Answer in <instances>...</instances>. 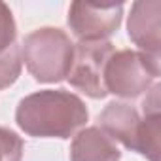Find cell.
I'll list each match as a JSON object with an SVG mask.
<instances>
[{"label": "cell", "mask_w": 161, "mask_h": 161, "mask_svg": "<svg viewBox=\"0 0 161 161\" xmlns=\"http://www.w3.org/2000/svg\"><path fill=\"white\" fill-rule=\"evenodd\" d=\"M74 44L57 27H42L29 32L21 46V57L36 82L57 84L66 80L72 64Z\"/></svg>", "instance_id": "cell-2"}, {"label": "cell", "mask_w": 161, "mask_h": 161, "mask_svg": "<svg viewBox=\"0 0 161 161\" xmlns=\"http://www.w3.org/2000/svg\"><path fill=\"white\" fill-rule=\"evenodd\" d=\"M86 103L66 89H42L19 101L15 123L36 138H70L87 123Z\"/></svg>", "instance_id": "cell-1"}, {"label": "cell", "mask_w": 161, "mask_h": 161, "mask_svg": "<svg viewBox=\"0 0 161 161\" xmlns=\"http://www.w3.org/2000/svg\"><path fill=\"white\" fill-rule=\"evenodd\" d=\"M23 138L8 129L0 127V161H23Z\"/></svg>", "instance_id": "cell-10"}, {"label": "cell", "mask_w": 161, "mask_h": 161, "mask_svg": "<svg viewBox=\"0 0 161 161\" xmlns=\"http://www.w3.org/2000/svg\"><path fill=\"white\" fill-rule=\"evenodd\" d=\"M159 78V59L135 49L114 51L104 70V87L121 99H136Z\"/></svg>", "instance_id": "cell-3"}, {"label": "cell", "mask_w": 161, "mask_h": 161, "mask_svg": "<svg viewBox=\"0 0 161 161\" xmlns=\"http://www.w3.org/2000/svg\"><path fill=\"white\" fill-rule=\"evenodd\" d=\"M23 68L21 46L14 44L6 51L0 53V89H6L17 82V78Z\"/></svg>", "instance_id": "cell-9"}, {"label": "cell", "mask_w": 161, "mask_h": 161, "mask_svg": "<svg viewBox=\"0 0 161 161\" xmlns=\"http://www.w3.org/2000/svg\"><path fill=\"white\" fill-rule=\"evenodd\" d=\"M159 0H138L131 6V15L127 21V32L135 46L142 53L159 59Z\"/></svg>", "instance_id": "cell-6"}, {"label": "cell", "mask_w": 161, "mask_h": 161, "mask_svg": "<svg viewBox=\"0 0 161 161\" xmlns=\"http://www.w3.org/2000/svg\"><path fill=\"white\" fill-rule=\"evenodd\" d=\"M123 19V4H93L72 2L68 8V27L80 42L106 40Z\"/></svg>", "instance_id": "cell-5"}, {"label": "cell", "mask_w": 161, "mask_h": 161, "mask_svg": "<svg viewBox=\"0 0 161 161\" xmlns=\"http://www.w3.org/2000/svg\"><path fill=\"white\" fill-rule=\"evenodd\" d=\"M116 142L99 127L82 129L70 144V161H119Z\"/></svg>", "instance_id": "cell-8"}, {"label": "cell", "mask_w": 161, "mask_h": 161, "mask_svg": "<svg viewBox=\"0 0 161 161\" xmlns=\"http://www.w3.org/2000/svg\"><path fill=\"white\" fill-rule=\"evenodd\" d=\"M99 129L106 133L112 140L121 142L127 150H136V140H138V131L142 118L136 112L135 106L127 103L114 101L104 106V110L99 114Z\"/></svg>", "instance_id": "cell-7"}, {"label": "cell", "mask_w": 161, "mask_h": 161, "mask_svg": "<svg viewBox=\"0 0 161 161\" xmlns=\"http://www.w3.org/2000/svg\"><path fill=\"white\" fill-rule=\"evenodd\" d=\"M15 38H17V25L14 14L8 4L0 2V53L12 47L15 44Z\"/></svg>", "instance_id": "cell-11"}, {"label": "cell", "mask_w": 161, "mask_h": 161, "mask_svg": "<svg viewBox=\"0 0 161 161\" xmlns=\"http://www.w3.org/2000/svg\"><path fill=\"white\" fill-rule=\"evenodd\" d=\"M114 51L116 49L110 40L78 42L66 74L68 84L91 99H104L108 95L104 87V70Z\"/></svg>", "instance_id": "cell-4"}]
</instances>
